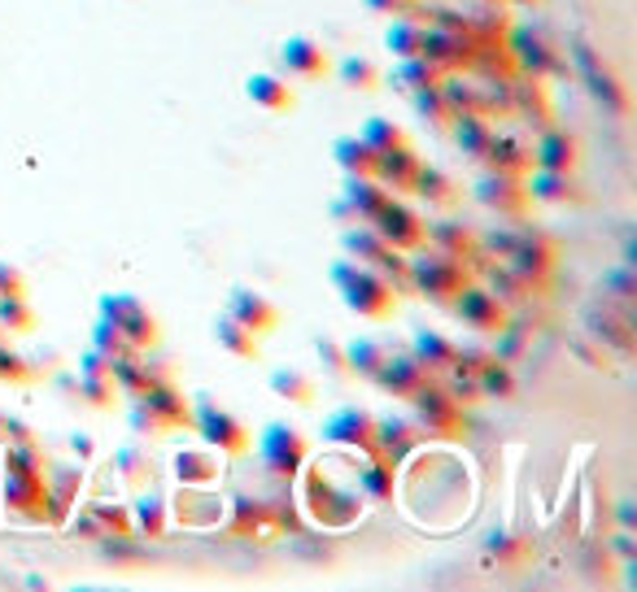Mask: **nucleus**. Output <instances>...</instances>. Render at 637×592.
Returning a JSON list of instances; mask_svg holds the SVG:
<instances>
[{
    "label": "nucleus",
    "instance_id": "obj_27",
    "mask_svg": "<svg viewBox=\"0 0 637 592\" xmlns=\"http://www.w3.org/2000/svg\"><path fill=\"white\" fill-rule=\"evenodd\" d=\"M424 245L441 248V253H450V257H468L472 266L480 262V236L472 231V227L454 223V218L428 223V227H424ZM477 275H480V270H477Z\"/></svg>",
    "mask_w": 637,
    "mask_h": 592
},
{
    "label": "nucleus",
    "instance_id": "obj_39",
    "mask_svg": "<svg viewBox=\"0 0 637 592\" xmlns=\"http://www.w3.org/2000/svg\"><path fill=\"white\" fill-rule=\"evenodd\" d=\"M359 493L367 501H393L398 493V466L384 457H367V466H359Z\"/></svg>",
    "mask_w": 637,
    "mask_h": 592
},
{
    "label": "nucleus",
    "instance_id": "obj_22",
    "mask_svg": "<svg viewBox=\"0 0 637 592\" xmlns=\"http://www.w3.org/2000/svg\"><path fill=\"white\" fill-rule=\"evenodd\" d=\"M437 375L432 371H424L415 357H398V353H389V362L375 371V388H384L389 396H398V401H411V396L420 393V388H428Z\"/></svg>",
    "mask_w": 637,
    "mask_h": 592
},
{
    "label": "nucleus",
    "instance_id": "obj_13",
    "mask_svg": "<svg viewBox=\"0 0 637 592\" xmlns=\"http://www.w3.org/2000/svg\"><path fill=\"white\" fill-rule=\"evenodd\" d=\"M372 227L389 240L393 248H402V253H415V248L424 245V214L415 209V205H406L402 197H389V205L380 209L372 218Z\"/></svg>",
    "mask_w": 637,
    "mask_h": 592
},
{
    "label": "nucleus",
    "instance_id": "obj_21",
    "mask_svg": "<svg viewBox=\"0 0 637 592\" xmlns=\"http://www.w3.org/2000/svg\"><path fill=\"white\" fill-rule=\"evenodd\" d=\"M581 161V145L577 136H568L564 127H546L537 131V145H532V170H559V175H572Z\"/></svg>",
    "mask_w": 637,
    "mask_h": 592
},
{
    "label": "nucleus",
    "instance_id": "obj_31",
    "mask_svg": "<svg viewBox=\"0 0 637 592\" xmlns=\"http://www.w3.org/2000/svg\"><path fill=\"white\" fill-rule=\"evenodd\" d=\"M114 471H118V480H122L127 489H136V493L158 480V462H154L149 444H122V448L114 453Z\"/></svg>",
    "mask_w": 637,
    "mask_h": 592
},
{
    "label": "nucleus",
    "instance_id": "obj_11",
    "mask_svg": "<svg viewBox=\"0 0 637 592\" xmlns=\"http://www.w3.org/2000/svg\"><path fill=\"white\" fill-rule=\"evenodd\" d=\"M477 200L484 209H493L498 218H511L520 223L529 214L532 193H529V179L525 175H502V170H484V179L477 184Z\"/></svg>",
    "mask_w": 637,
    "mask_h": 592
},
{
    "label": "nucleus",
    "instance_id": "obj_3",
    "mask_svg": "<svg viewBox=\"0 0 637 592\" xmlns=\"http://www.w3.org/2000/svg\"><path fill=\"white\" fill-rule=\"evenodd\" d=\"M327 279L336 284L341 300H345L359 318H372V323L389 318V314L398 309V296H402L389 279H384V275H380V270L363 266V262H332Z\"/></svg>",
    "mask_w": 637,
    "mask_h": 592
},
{
    "label": "nucleus",
    "instance_id": "obj_53",
    "mask_svg": "<svg viewBox=\"0 0 637 592\" xmlns=\"http://www.w3.org/2000/svg\"><path fill=\"white\" fill-rule=\"evenodd\" d=\"M411 97H415V109H420L424 118H432V127H450V122H454V109H450V100L441 92V83H437V88H424V92H411Z\"/></svg>",
    "mask_w": 637,
    "mask_h": 592
},
{
    "label": "nucleus",
    "instance_id": "obj_41",
    "mask_svg": "<svg viewBox=\"0 0 637 592\" xmlns=\"http://www.w3.org/2000/svg\"><path fill=\"white\" fill-rule=\"evenodd\" d=\"M271 393L284 396V401H293L297 410H311L318 401V384L311 375H302V371H288V366H280V371H271Z\"/></svg>",
    "mask_w": 637,
    "mask_h": 592
},
{
    "label": "nucleus",
    "instance_id": "obj_46",
    "mask_svg": "<svg viewBox=\"0 0 637 592\" xmlns=\"http://www.w3.org/2000/svg\"><path fill=\"white\" fill-rule=\"evenodd\" d=\"M389 353H393V348L384 345V341H372V336H359L354 345H345L350 371H354V375H363V379H375V371L389 362Z\"/></svg>",
    "mask_w": 637,
    "mask_h": 592
},
{
    "label": "nucleus",
    "instance_id": "obj_5",
    "mask_svg": "<svg viewBox=\"0 0 637 592\" xmlns=\"http://www.w3.org/2000/svg\"><path fill=\"white\" fill-rule=\"evenodd\" d=\"M188 423H193V405L175 384H161V388L131 396V427L145 441H161V436H170Z\"/></svg>",
    "mask_w": 637,
    "mask_h": 592
},
{
    "label": "nucleus",
    "instance_id": "obj_57",
    "mask_svg": "<svg viewBox=\"0 0 637 592\" xmlns=\"http://www.w3.org/2000/svg\"><path fill=\"white\" fill-rule=\"evenodd\" d=\"M363 4L384 18H420V0H363Z\"/></svg>",
    "mask_w": 637,
    "mask_h": 592
},
{
    "label": "nucleus",
    "instance_id": "obj_36",
    "mask_svg": "<svg viewBox=\"0 0 637 592\" xmlns=\"http://www.w3.org/2000/svg\"><path fill=\"white\" fill-rule=\"evenodd\" d=\"M384 45L389 52L402 61V57H424L428 45V22L424 18H393L389 31H384Z\"/></svg>",
    "mask_w": 637,
    "mask_h": 592
},
{
    "label": "nucleus",
    "instance_id": "obj_50",
    "mask_svg": "<svg viewBox=\"0 0 637 592\" xmlns=\"http://www.w3.org/2000/svg\"><path fill=\"white\" fill-rule=\"evenodd\" d=\"M477 379H480V393H484V396H502V401H507V396L516 393V375H511V362H502L498 353H493V357L480 366Z\"/></svg>",
    "mask_w": 637,
    "mask_h": 592
},
{
    "label": "nucleus",
    "instance_id": "obj_43",
    "mask_svg": "<svg viewBox=\"0 0 637 592\" xmlns=\"http://www.w3.org/2000/svg\"><path fill=\"white\" fill-rule=\"evenodd\" d=\"M445 75L428 61V57H402L398 61V70H393V83L402 88V92H424V88H437Z\"/></svg>",
    "mask_w": 637,
    "mask_h": 592
},
{
    "label": "nucleus",
    "instance_id": "obj_7",
    "mask_svg": "<svg viewBox=\"0 0 637 592\" xmlns=\"http://www.w3.org/2000/svg\"><path fill=\"white\" fill-rule=\"evenodd\" d=\"M258 457H263L271 480L293 484L297 471L311 462V441L297 427H288V423H266L263 436H258Z\"/></svg>",
    "mask_w": 637,
    "mask_h": 592
},
{
    "label": "nucleus",
    "instance_id": "obj_15",
    "mask_svg": "<svg viewBox=\"0 0 637 592\" xmlns=\"http://www.w3.org/2000/svg\"><path fill=\"white\" fill-rule=\"evenodd\" d=\"M323 436H327L332 444H345L350 453L380 457V448H375V414L372 410H359V405L336 410V414L323 423Z\"/></svg>",
    "mask_w": 637,
    "mask_h": 592
},
{
    "label": "nucleus",
    "instance_id": "obj_19",
    "mask_svg": "<svg viewBox=\"0 0 637 592\" xmlns=\"http://www.w3.org/2000/svg\"><path fill=\"white\" fill-rule=\"evenodd\" d=\"M424 444L428 436L415 418H375V448H380L384 462L402 466V462H411Z\"/></svg>",
    "mask_w": 637,
    "mask_h": 592
},
{
    "label": "nucleus",
    "instance_id": "obj_17",
    "mask_svg": "<svg viewBox=\"0 0 637 592\" xmlns=\"http://www.w3.org/2000/svg\"><path fill=\"white\" fill-rule=\"evenodd\" d=\"M454 309H459V318L477 332V336H498L507 323H511V314H507V300L493 293H484L477 284H468L463 293L454 296Z\"/></svg>",
    "mask_w": 637,
    "mask_h": 592
},
{
    "label": "nucleus",
    "instance_id": "obj_18",
    "mask_svg": "<svg viewBox=\"0 0 637 592\" xmlns=\"http://www.w3.org/2000/svg\"><path fill=\"white\" fill-rule=\"evenodd\" d=\"M507 262L529 284H546L550 270H555V262H559V245L550 236H541V231H516V248L507 253Z\"/></svg>",
    "mask_w": 637,
    "mask_h": 592
},
{
    "label": "nucleus",
    "instance_id": "obj_25",
    "mask_svg": "<svg viewBox=\"0 0 637 592\" xmlns=\"http://www.w3.org/2000/svg\"><path fill=\"white\" fill-rule=\"evenodd\" d=\"M170 471H175L179 484L214 489V484L223 480V453H218V448H175Z\"/></svg>",
    "mask_w": 637,
    "mask_h": 592
},
{
    "label": "nucleus",
    "instance_id": "obj_29",
    "mask_svg": "<svg viewBox=\"0 0 637 592\" xmlns=\"http://www.w3.org/2000/svg\"><path fill=\"white\" fill-rule=\"evenodd\" d=\"M280 61H284V70H288V75H297V79H323V75L332 70V57H327V49H323V45H315V40H306V36L284 40Z\"/></svg>",
    "mask_w": 637,
    "mask_h": 592
},
{
    "label": "nucleus",
    "instance_id": "obj_54",
    "mask_svg": "<svg viewBox=\"0 0 637 592\" xmlns=\"http://www.w3.org/2000/svg\"><path fill=\"white\" fill-rule=\"evenodd\" d=\"M271 519H275V527H280V536L288 532V536H297L302 532V514H297V496L293 493H275L271 501Z\"/></svg>",
    "mask_w": 637,
    "mask_h": 592
},
{
    "label": "nucleus",
    "instance_id": "obj_4",
    "mask_svg": "<svg viewBox=\"0 0 637 592\" xmlns=\"http://www.w3.org/2000/svg\"><path fill=\"white\" fill-rule=\"evenodd\" d=\"M468 284H477V266L468 257H450L441 248L420 245L411 257V288H420L437 305H454V296Z\"/></svg>",
    "mask_w": 637,
    "mask_h": 592
},
{
    "label": "nucleus",
    "instance_id": "obj_59",
    "mask_svg": "<svg viewBox=\"0 0 637 592\" xmlns=\"http://www.w3.org/2000/svg\"><path fill=\"white\" fill-rule=\"evenodd\" d=\"M70 448L84 457V462H92V453H97V444H92V436H70Z\"/></svg>",
    "mask_w": 637,
    "mask_h": 592
},
{
    "label": "nucleus",
    "instance_id": "obj_16",
    "mask_svg": "<svg viewBox=\"0 0 637 592\" xmlns=\"http://www.w3.org/2000/svg\"><path fill=\"white\" fill-rule=\"evenodd\" d=\"M223 532H227V536H241V541H258V544H271L280 536V527H275V519H271V505L258 501V496H236V501H227Z\"/></svg>",
    "mask_w": 637,
    "mask_h": 592
},
{
    "label": "nucleus",
    "instance_id": "obj_6",
    "mask_svg": "<svg viewBox=\"0 0 637 592\" xmlns=\"http://www.w3.org/2000/svg\"><path fill=\"white\" fill-rule=\"evenodd\" d=\"M341 245L345 253H354L363 266H372L380 270L398 293H411V257L402 253V248H393L380 231H375L372 223H359V227H345V236H341Z\"/></svg>",
    "mask_w": 637,
    "mask_h": 592
},
{
    "label": "nucleus",
    "instance_id": "obj_58",
    "mask_svg": "<svg viewBox=\"0 0 637 592\" xmlns=\"http://www.w3.org/2000/svg\"><path fill=\"white\" fill-rule=\"evenodd\" d=\"M4 296H27V279H22V270L18 266H9V262H0V300Z\"/></svg>",
    "mask_w": 637,
    "mask_h": 592
},
{
    "label": "nucleus",
    "instance_id": "obj_48",
    "mask_svg": "<svg viewBox=\"0 0 637 592\" xmlns=\"http://www.w3.org/2000/svg\"><path fill=\"white\" fill-rule=\"evenodd\" d=\"M88 510L101 523L106 541H127L131 536V505H109V501H88Z\"/></svg>",
    "mask_w": 637,
    "mask_h": 592
},
{
    "label": "nucleus",
    "instance_id": "obj_60",
    "mask_svg": "<svg viewBox=\"0 0 637 592\" xmlns=\"http://www.w3.org/2000/svg\"><path fill=\"white\" fill-rule=\"evenodd\" d=\"M616 553H620V558H634V536H616Z\"/></svg>",
    "mask_w": 637,
    "mask_h": 592
},
{
    "label": "nucleus",
    "instance_id": "obj_14",
    "mask_svg": "<svg viewBox=\"0 0 637 592\" xmlns=\"http://www.w3.org/2000/svg\"><path fill=\"white\" fill-rule=\"evenodd\" d=\"M424 57L441 75H472L477 70V40L463 31H445V27H428Z\"/></svg>",
    "mask_w": 637,
    "mask_h": 592
},
{
    "label": "nucleus",
    "instance_id": "obj_34",
    "mask_svg": "<svg viewBox=\"0 0 637 592\" xmlns=\"http://www.w3.org/2000/svg\"><path fill=\"white\" fill-rule=\"evenodd\" d=\"M79 493H84V471H57V475H49V523L66 527V519L79 505Z\"/></svg>",
    "mask_w": 637,
    "mask_h": 592
},
{
    "label": "nucleus",
    "instance_id": "obj_49",
    "mask_svg": "<svg viewBox=\"0 0 637 592\" xmlns=\"http://www.w3.org/2000/svg\"><path fill=\"white\" fill-rule=\"evenodd\" d=\"M92 348H97L101 357H109V366H118V362H127L131 353H140V348H131V341H127L109 318L97 323V332H92Z\"/></svg>",
    "mask_w": 637,
    "mask_h": 592
},
{
    "label": "nucleus",
    "instance_id": "obj_55",
    "mask_svg": "<svg viewBox=\"0 0 637 592\" xmlns=\"http://www.w3.org/2000/svg\"><path fill=\"white\" fill-rule=\"evenodd\" d=\"M315 353H318V362H323V371H327V375H336V379H350V375H354V371H350V357H345V345H336V341L318 336Z\"/></svg>",
    "mask_w": 637,
    "mask_h": 592
},
{
    "label": "nucleus",
    "instance_id": "obj_62",
    "mask_svg": "<svg viewBox=\"0 0 637 592\" xmlns=\"http://www.w3.org/2000/svg\"><path fill=\"white\" fill-rule=\"evenodd\" d=\"M516 4H532V0H516Z\"/></svg>",
    "mask_w": 637,
    "mask_h": 592
},
{
    "label": "nucleus",
    "instance_id": "obj_26",
    "mask_svg": "<svg viewBox=\"0 0 637 592\" xmlns=\"http://www.w3.org/2000/svg\"><path fill=\"white\" fill-rule=\"evenodd\" d=\"M114 379H118V393L122 396H140L149 388L170 384V371H166V362H149L145 353H131L127 362L114 366Z\"/></svg>",
    "mask_w": 637,
    "mask_h": 592
},
{
    "label": "nucleus",
    "instance_id": "obj_20",
    "mask_svg": "<svg viewBox=\"0 0 637 592\" xmlns=\"http://www.w3.org/2000/svg\"><path fill=\"white\" fill-rule=\"evenodd\" d=\"M420 157L411 145H398V148H384L375 152V179L393 193V197H411L415 193V179H420Z\"/></svg>",
    "mask_w": 637,
    "mask_h": 592
},
{
    "label": "nucleus",
    "instance_id": "obj_42",
    "mask_svg": "<svg viewBox=\"0 0 637 592\" xmlns=\"http://www.w3.org/2000/svg\"><path fill=\"white\" fill-rule=\"evenodd\" d=\"M493 136H498V127L489 122V118H480V114H454V140L459 148L468 152V157H484V148L493 145Z\"/></svg>",
    "mask_w": 637,
    "mask_h": 592
},
{
    "label": "nucleus",
    "instance_id": "obj_28",
    "mask_svg": "<svg viewBox=\"0 0 637 592\" xmlns=\"http://www.w3.org/2000/svg\"><path fill=\"white\" fill-rule=\"evenodd\" d=\"M131 532H140L145 541H166V532H170V501L154 484L140 489L136 505H131Z\"/></svg>",
    "mask_w": 637,
    "mask_h": 592
},
{
    "label": "nucleus",
    "instance_id": "obj_37",
    "mask_svg": "<svg viewBox=\"0 0 637 592\" xmlns=\"http://www.w3.org/2000/svg\"><path fill=\"white\" fill-rule=\"evenodd\" d=\"M245 92H249V100H254L258 109H266V114H284V109H293V105H297L293 88H288L280 75H249Z\"/></svg>",
    "mask_w": 637,
    "mask_h": 592
},
{
    "label": "nucleus",
    "instance_id": "obj_45",
    "mask_svg": "<svg viewBox=\"0 0 637 592\" xmlns=\"http://www.w3.org/2000/svg\"><path fill=\"white\" fill-rule=\"evenodd\" d=\"M484 558L498 562V566H507V571H520V566L532 558V541H525V536H507V532H493L489 544H484Z\"/></svg>",
    "mask_w": 637,
    "mask_h": 592
},
{
    "label": "nucleus",
    "instance_id": "obj_9",
    "mask_svg": "<svg viewBox=\"0 0 637 592\" xmlns=\"http://www.w3.org/2000/svg\"><path fill=\"white\" fill-rule=\"evenodd\" d=\"M193 423H197V432L206 436V444L218 448L223 457H241V453H249V448H254V432H249L236 414L218 410L210 396H197V414H193Z\"/></svg>",
    "mask_w": 637,
    "mask_h": 592
},
{
    "label": "nucleus",
    "instance_id": "obj_51",
    "mask_svg": "<svg viewBox=\"0 0 637 592\" xmlns=\"http://www.w3.org/2000/svg\"><path fill=\"white\" fill-rule=\"evenodd\" d=\"M0 332H13V336L36 332V309L27 305V296H4L0 300Z\"/></svg>",
    "mask_w": 637,
    "mask_h": 592
},
{
    "label": "nucleus",
    "instance_id": "obj_10",
    "mask_svg": "<svg viewBox=\"0 0 637 592\" xmlns=\"http://www.w3.org/2000/svg\"><path fill=\"white\" fill-rule=\"evenodd\" d=\"M101 318H109V323L131 341V348H140V353H149V348L158 345V318L145 309L140 296L106 293L101 296Z\"/></svg>",
    "mask_w": 637,
    "mask_h": 592
},
{
    "label": "nucleus",
    "instance_id": "obj_32",
    "mask_svg": "<svg viewBox=\"0 0 637 592\" xmlns=\"http://www.w3.org/2000/svg\"><path fill=\"white\" fill-rule=\"evenodd\" d=\"M389 188L375 179V175H345V200H350V209L363 218V223H372L375 214L389 205Z\"/></svg>",
    "mask_w": 637,
    "mask_h": 592
},
{
    "label": "nucleus",
    "instance_id": "obj_47",
    "mask_svg": "<svg viewBox=\"0 0 637 592\" xmlns=\"http://www.w3.org/2000/svg\"><path fill=\"white\" fill-rule=\"evenodd\" d=\"M336 75H341V83L345 88H354V92H375L380 83H384V70L367 61V57H345L341 66H336Z\"/></svg>",
    "mask_w": 637,
    "mask_h": 592
},
{
    "label": "nucleus",
    "instance_id": "obj_2",
    "mask_svg": "<svg viewBox=\"0 0 637 592\" xmlns=\"http://www.w3.org/2000/svg\"><path fill=\"white\" fill-rule=\"evenodd\" d=\"M297 475H302V496H297V505H306V514L315 519L318 527L345 532V527H354V523L363 519L367 496L359 493V489H341L323 462H315L311 471L302 466Z\"/></svg>",
    "mask_w": 637,
    "mask_h": 592
},
{
    "label": "nucleus",
    "instance_id": "obj_30",
    "mask_svg": "<svg viewBox=\"0 0 637 592\" xmlns=\"http://www.w3.org/2000/svg\"><path fill=\"white\" fill-rule=\"evenodd\" d=\"M484 170H502V175H525L532 170V145H525L520 136H493V145L484 148Z\"/></svg>",
    "mask_w": 637,
    "mask_h": 592
},
{
    "label": "nucleus",
    "instance_id": "obj_23",
    "mask_svg": "<svg viewBox=\"0 0 637 592\" xmlns=\"http://www.w3.org/2000/svg\"><path fill=\"white\" fill-rule=\"evenodd\" d=\"M79 396L84 401H92L97 410H109L114 401H118V379H114V366H109V357H101L97 348H88L84 357H79Z\"/></svg>",
    "mask_w": 637,
    "mask_h": 592
},
{
    "label": "nucleus",
    "instance_id": "obj_38",
    "mask_svg": "<svg viewBox=\"0 0 637 592\" xmlns=\"http://www.w3.org/2000/svg\"><path fill=\"white\" fill-rule=\"evenodd\" d=\"M415 197L428 200L432 209H450V205H459L463 197V188L445 175V170H437V166H420V179H415Z\"/></svg>",
    "mask_w": 637,
    "mask_h": 592
},
{
    "label": "nucleus",
    "instance_id": "obj_35",
    "mask_svg": "<svg viewBox=\"0 0 637 592\" xmlns=\"http://www.w3.org/2000/svg\"><path fill=\"white\" fill-rule=\"evenodd\" d=\"M529 193L532 200H550V205H581V188L572 175L559 170H529Z\"/></svg>",
    "mask_w": 637,
    "mask_h": 592
},
{
    "label": "nucleus",
    "instance_id": "obj_24",
    "mask_svg": "<svg viewBox=\"0 0 637 592\" xmlns=\"http://www.w3.org/2000/svg\"><path fill=\"white\" fill-rule=\"evenodd\" d=\"M223 314H232L236 323H245L254 336H266V332H275V327H280V309H275V300L263 296V293H254V288H232Z\"/></svg>",
    "mask_w": 637,
    "mask_h": 592
},
{
    "label": "nucleus",
    "instance_id": "obj_52",
    "mask_svg": "<svg viewBox=\"0 0 637 592\" xmlns=\"http://www.w3.org/2000/svg\"><path fill=\"white\" fill-rule=\"evenodd\" d=\"M375 152H384V148H398V145H411V136L398 127V122H389V118H367L363 122V131H359Z\"/></svg>",
    "mask_w": 637,
    "mask_h": 592
},
{
    "label": "nucleus",
    "instance_id": "obj_40",
    "mask_svg": "<svg viewBox=\"0 0 637 592\" xmlns=\"http://www.w3.org/2000/svg\"><path fill=\"white\" fill-rule=\"evenodd\" d=\"M214 341L223 353H232V357H241V362H254L258 357V336L245 327V323H236L232 314H223L218 323H214Z\"/></svg>",
    "mask_w": 637,
    "mask_h": 592
},
{
    "label": "nucleus",
    "instance_id": "obj_12",
    "mask_svg": "<svg viewBox=\"0 0 637 592\" xmlns=\"http://www.w3.org/2000/svg\"><path fill=\"white\" fill-rule=\"evenodd\" d=\"M227 514V501L210 489H193V484H179V493L170 496V519L184 527V532H214Z\"/></svg>",
    "mask_w": 637,
    "mask_h": 592
},
{
    "label": "nucleus",
    "instance_id": "obj_8",
    "mask_svg": "<svg viewBox=\"0 0 637 592\" xmlns=\"http://www.w3.org/2000/svg\"><path fill=\"white\" fill-rule=\"evenodd\" d=\"M411 405H415V423L424 427L428 441H454V436H463V432H468V414H463V405L445 393L437 379L411 396Z\"/></svg>",
    "mask_w": 637,
    "mask_h": 592
},
{
    "label": "nucleus",
    "instance_id": "obj_33",
    "mask_svg": "<svg viewBox=\"0 0 637 592\" xmlns=\"http://www.w3.org/2000/svg\"><path fill=\"white\" fill-rule=\"evenodd\" d=\"M411 357H415L424 371H432V375H445V371H454V362H459V345H454L450 336H441V332H415Z\"/></svg>",
    "mask_w": 637,
    "mask_h": 592
},
{
    "label": "nucleus",
    "instance_id": "obj_44",
    "mask_svg": "<svg viewBox=\"0 0 637 592\" xmlns=\"http://www.w3.org/2000/svg\"><path fill=\"white\" fill-rule=\"evenodd\" d=\"M332 157L341 161L345 175H375V148L363 136H341L332 145Z\"/></svg>",
    "mask_w": 637,
    "mask_h": 592
},
{
    "label": "nucleus",
    "instance_id": "obj_1",
    "mask_svg": "<svg viewBox=\"0 0 637 592\" xmlns=\"http://www.w3.org/2000/svg\"><path fill=\"white\" fill-rule=\"evenodd\" d=\"M4 510L18 523H49V466L36 441L9 444L4 457Z\"/></svg>",
    "mask_w": 637,
    "mask_h": 592
},
{
    "label": "nucleus",
    "instance_id": "obj_61",
    "mask_svg": "<svg viewBox=\"0 0 637 592\" xmlns=\"http://www.w3.org/2000/svg\"><path fill=\"white\" fill-rule=\"evenodd\" d=\"M620 523H625V527H634V505H629V501L620 505Z\"/></svg>",
    "mask_w": 637,
    "mask_h": 592
},
{
    "label": "nucleus",
    "instance_id": "obj_56",
    "mask_svg": "<svg viewBox=\"0 0 637 592\" xmlns=\"http://www.w3.org/2000/svg\"><path fill=\"white\" fill-rule=\"evenodd\" d=\"M27 379H36L31 362L18 357L13 348H4V341H0V384H27Z\"/></svg>",
    "mask_w": 637,
    "mask_h": 592
}]
</instances>
